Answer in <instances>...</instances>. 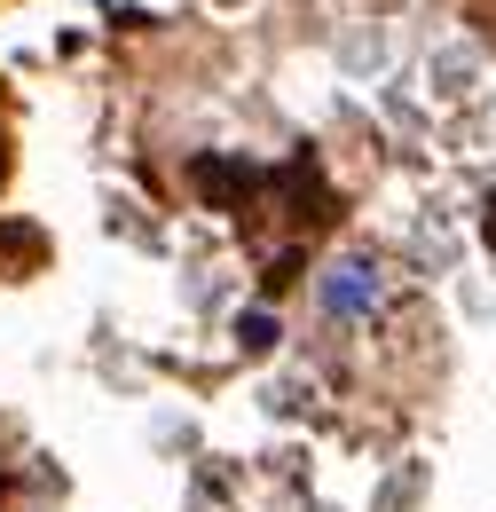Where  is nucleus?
<instances>
[{
  "instance_id": "nucleus-2",
  "label": "nucleus",
  "mask_w": 496,
  "mask_h": 512,
  "mask_svg": "<svg viewBox=\"0 0 496 512\" xmlns=\"http://www.w3.org/2000/svg\"><path fill=\"white\" fill-rule=\"evenodd\" d=\"M237 339H245L252 355H260V347H268V339H276V316H245V323H237Z\"/></svg>"
},
{
  "instance_id": "nucleus-1",
  "label": "nucleus",
  "mask_w": 496,
  "mask_h": 512,
  "mask_svg": "<svg viewBox=\"0 0 496 512\" xmlns=\"http://www.w3.org/2000/svg\"><path fill=\"white\" fill-rule=\"evenodd\" d=\"M323 308H331V316H371V308H378V268H371V260H339V268H323Z\"/></svg>"
}]
</instances>
